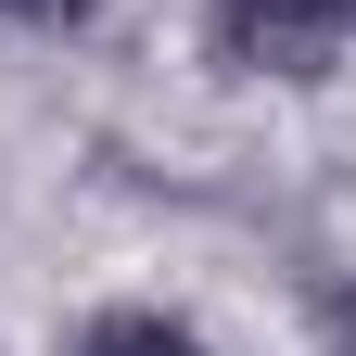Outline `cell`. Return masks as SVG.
Returning <instances> with one entry per match:
<instances>
[{"label":"cell","mask_w":356,"mask_h":356,"mask_svg":"<svg viewBox=\"0 0 356 356\" xmlns=\"http://www.w3.org/2000/svg\"><path fill=\"white\" fill-rule=\"evenodd\" d=\"M102 0H0V38H76Z\"/></svg>","instance_id":"cell-3"},{"label":"cell","mask_w":356,"mask_h":356,"mask_svg":"<svg viewBox=\"0 0 356 356\" xmlns=\"http://www.w3.org/2000/svg\"><path fill=\"white\" fill-rule=\"evenodd\" d=\"M64 356H216V331L165 293H102V305H76Z\"/></svg>","instance_id":"cell-2"},{"label":"cell","mask_w":356,"mask_h":356,"mask_svg":"<svg viewBox=\"0 0 356 356\" xmlns=\"http://www.w3.org/2000/svg\"><path fill=\"white\" fill-rule=\"evenodd\" d=\"M204 51L254 89H318L356 51V0H204Z\"/></svg>","instance_id":"cell-1"}]
</instances>
